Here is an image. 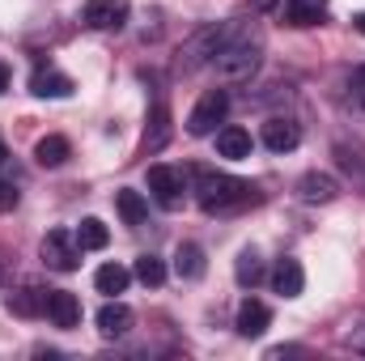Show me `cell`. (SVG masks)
<instances>
[{"label":"cell","instance_id":"6da1fadb","mask_svg":"<svg viewBox=\"0 0 365 361\" xmlns=\"http://www.w3.org/2000/svg\"><path fill=\"white\" fill-rule=\"evenodd\" d=\"M259 56H264V34H259L255 26L230 21L225 43H221L217 56H212V68H217L221 81H247V77L259 68Z\"/></svg>","mask_w":365,"mask_h":361},{"label":"cell","instance_id":"7a4b0ae2","mask_svg":"<svg viewBox=\"0 0 365 361\" xmlns=\"http://www.w3.org/2000/svg\"><path fill=\"white\" fill-rule=\"evenodd\" d=\"M251 183L234 179V175H200V187H195V200L204 213H225V208H238L251 200Z\"/></svg>","mask_w":365,"mask_h":361},{"label":"cell","instance_id":"3957f363","mask_svg":"<svg viewBox=\"0 0 365 361\" xmlns=\"http://www.w3.org/2000/svg\"><path fill=\"white\" fill-rule=\"evenodd\" d=\"M225 30H230V21H208V26H200V30L182 43V51H179V68L182 73H195V68L212 64L217 47L225 43Z\"/></svg>","mask_w":365,"mask_h":361},{"label":"cell","instance_id":"277c9868","mask_svg":"<svg viewBox=\"0 0 365 361\" xmlns=\"http://www.w3.org/2000/svg\"><path fill=\"white\" fill-rule=\"evenodd\" d=\"M225 115H230V98H225V90H208L195 106H191L187 132H191V136H212L217 123H225Z\"/></svg>","mask_w":365,"mask_h":361},{"label":"cell","instance_id":"5b68a950","mask_svg":"<svg viewBox=\"0 0 365 361\" xmlns=\"http://www.w3.org/2000/svg\"><path fill=\"white\" fill-rule=\"evenodd\" d=\"M43 264L56 268V272H77L81 268V243H77V234L51 230V234L43 238Z\"/></svg>","mask_w":365,"mask_h":361},{"label":"cell","instance_id":"8992f818","mask_svg":"<svg viewBox=\"0 0 365 361\" xmlns=\"http://www.w3.org/2000/svg\"><path fill=\"white\" fill-rule=\"evenodd\" d=\"M149 191L162 208H179L187 195V171L179 166H149Z\"/></svg>","mask_w":365,"mask_h":361},{"label":"cell","instance_id":"52a82bcc","mask_svg":"<svg viewBox=\"0 0 365 361\" xmlns=\"http://www.w3.org/2000/svg\"><path fill=\"white\" fill-rule=\"evenodd\" d=\"M81 21L93 26V30H119L128 21V4L123 0H86Z\"/></svg>","mask_w":365,"mask_h":361},{"label":"cell","instance_id":"ba28073f","mask_svg":"<svg viewBox=\"0 0 365 361\" xmlns=\"http://www.w3.org/2000/svg\"><path fill=\"white\" fill-rule=\"evenodd\" d=\"M4 306H9L17 319H38V315H47V289L21 285V289H13V293L4 298Z\"/></svg>","mask_w":365,"mask_h":361},{"label":"cell","instance_id":"9c48e42d","mask_svg":"<svg viewBox=\"0 0 365 361\" xmlns=\"http://www.w3.org/2000/svg\"><path fill=\"white\" fill-rule=\"evenodd\" d=\"M47 319L56 327H77L81 323V302L68 289H47Z\"/></svg>","mask_w":365,"mask_h":361},{"label":"cell","instance_id":"30bf717a","mask_svg":"<svg viewBox=\"0 0 365 361\" xmlns=\"http://www.w3.org/2000/svg\"><path fill=\"white\" fill-rule=\"evenodd\" d=\"M268 327H272V310H268L259 298H247V302L238 306V336H247V340H259Z\"/></svg>","mask_w":365,"mask_h":361},{"label":"cell","instance_id":"8fae6325","mask_svg":"<svg viewBox=\"0 0 365 361\" xmlns=\"http://www.w3.org/2000/svg\"><path fill=\"white\" fill-rule=\"evenodd\" d=\"M132 332V310L123 306V302H106L102 310H98V336L102 340H119V336H128Z\"/></svg>","mask_w":365,"mask_h":361},{"label":"cell","instance_id":"7c38bea8","mask_svg":"<svg viewBox=\"0 0 365 361\" xmlns=\"http://www.w3.org/2000/svg\"><path fill=\"white\" fill-rule=\"evenodd\" d=\"M264 145H268L272 153H289V149L302 145V128H297L293 119H268V123H264Z\"/></svg>","mask_w":365,"mask_h":361},{"label":"cell","instance_id":"4fadbf2b","mask_svg":"<svg viewBox=\"0 0 365 361\" xmlns=\"http://www.w3.org/2000/svg\"><path fill=\"white\" fill-rule=\"evenodd\" d=\"M297 195L306 200V204H331L336 195H340V187L331 175H319V171H310V175H302L297 179Z\"/></svg>","mask_w":365,"mask_h":361},{"label":"cell","instance_id":"5bb4252c","mask_svg":"<svg viewBox=\"0 0 365 361\" xmlns=\"http://www.w3.org/2000/svg\"><path fill=\"white\" fill-rule=\"evenodd\" d=\"M272 289L280 293V298H302V289H306V272H302V264L284 255V260L272 268Z\"/></svg>","mask_w":365,"mask_h":361},{"label":"cell","instance_id":"9a60e30c","mask_svg":"<svg viewBox=\"0 0 365 361\" xmlns=\"http://www.w3.org/2000/svg\"><path fill=\"white\" fill-rule=\"evenodd\" d=\"M251 132L247 128H238V123H230V128H221L217 132V153L221 158H230V162H242V158H251Z\"/></svg>","mask_w":365,"mask_h":361},{"label":"cell","instance_id":"2e32d148","mask_svg":"<svg viewBox=\"0 0 365 361\" xmlns=\"http://www.w3.org/2000/svg\"><path fill=\"white\" fill-rule=\"evenodd\" d=\"M30 90L38 93V98H68L73 93V77H64L60 68H34V77H30Z\"/></svg>","mask_w":365,"mask_h":361},{"label":"cell","instance_id":"e0dca14e","mask_svg":"<svg viewBox=\"0 0 365 361\" xmlns=\"http://www.w3.org/2000/svg\"><path fill=\"white\" fill-rule=\"evenodd\" d=\"M68 158H73V145H68V136H43V141L34 145V162H38V166H47V171L64 166Z\"/></svg>","mask_w":365,"mask_h":361},{"label":"cell","instance_id":"ac0fdd59","mask_svg":"<svg viewBox=\"0 0 365 361\" xmlns=\"http://www.w3.org/2000/svg\"><path fill=\"white\" fill-rule=\"evenodd\" d=\"M166 141H170V111H166V102H158V106L149 111L145 149H149V153H158V149H166Z\"/></svg>","mask_w":365,"mask_h":361},{"label":"cell","instance_id":"d6986e66","mask_svg":"<svg viewBox=\"0 0 365 361\" xmlns=\"http://www.w3.org/2000/svg\"><path fill=\"white\" fill-rule=\"evenodd\" d=\"M128 285H132V272L123 268V264H102V268L93 272V289L106 293V298H119Z\"/></svg>","mask_w":365,"mask_h":361},{"label":"cell","instance_id":"ffe728a7","mask_svg":"<svg viewBox=\"0 0 365 361\" xmlns=\"http://www.w3.org/2000/svg\"><path fill=\"white\" fill-rule=\"evenodd\" d=\"M323 9H327V0H289L284 4V21L289 26H319Z\"/></svg>","mask_w":365,"mask_h":361},{"label":"cell","instance_id":"44dd1931","mask_svg":"<svg viewBox=\"0 0 365 361\" xmlns=\"http://www.w3.org/2000/svg\"><path fill=\"white\" fill-rule=\"evenodd\" d=\"M175 272H179V280H200L204 276V251L195 243H182L175 251Z\"/></svg>","mask_w":365,"mask_h":361},{"label":"cell","instance_id":"7402d4cb","mask_svg":"<svg viewBox=\"0 0 365 361\" xmlns=\"http://www.w3.org/2000/svg\"><path fill=\"white\" fill-rule=\"evenodd\" d=\"M115 208H119V217L128 225H145V217H149V200L140 191H119L115 195Z\"/></svg>","mask_w":365,"mask_h":361},{"label":"cell","instance_id":"603a6c76","mask_svg":"<svg viewBox=\"0 0 365 361\" xmlns=\"http://www.w3.org/2000/svg\"><path fill=\"white\" fill-rule=\"evenodd\" d=\"M234 276H238V285H259L264 276H268V268H264V260H259V251H242L238 255V264H234Z\"/></svg>","mask_w":365,"mask_h":361},{"label":"cell","instance_id":"cb8c5ba5","mask_svg":"<svg viewBox=\"0 0 365 361\" xmlns=\"http://www.w3.org/2000/svg\"><path fill=\"white\" fill-rule=\"evenodd\" d=\"M106 238H110V234H106V225H102L98 217H86V221L77 225V243H81V251H102Z\"/></svg>","mask_w":365,"mask_h":361},{"label":"cell","instance_id":"d4e9b609","mask_svg":"<svg viewBox=\"0 0 365 361\" xmlns=\"http://www.w3.org/2000/svg\"><path fill=\"white\" fill-rule=\"evenodd\" d=\"M136 280L149 285V289H158V285L166 280V264H162L158 255H140V260H136Z\"/></svg>","mask_w":365,"mask_h":361},{"label":"cell","instance_id":"484cf974","mask_svg":"<svg viewBox=\"0 0 365 361\" xmlns=\"http://www.w3.org/2000/svg\"><path fill=\"white\" fill-rule=\"evenodd\" d=\"M17 200H21V191H17L13 183L0 179V213H13V208H17Z\"/></svg>","mask_w":365,"mask_h":361},{"label":"cell","instance_id":"4316f807","mask_svg":"<svg viewBox=\"0 0 365 361\" xmlns=\"http://www.w3.org/2000/svg\"><path fill=\"white\" fill-rule=\"evenodd\" d=\"M353 98H357V102L365 106V64L357 68V73H353Z\"/></svg>","mask_w":365,"mask_h":361},{"label":"cell","instance_id":"83f0119b","mask_svg":"<svg viewBox=\"0 0 365 361\" xmlns=\"http://www.w3.org/2000/svg\"><path fill=\"white\" fill-rule=\"evenodd\" d=\"M9 171H13V153H9V145L0 141V179H4Z\"/></svg>","mask_w":365,"mask_h":361},{"label":"cell","instance_id":"f1b7e54d","mask_svg":"<svg viewBox=\"0 0 365 361\" xmlns=\"http://www.w3.org/2000/svg\"><path fill=\"white\" fill-rule=\"evenodd\" d=\"M251 4H255L259 13H268V9H276V0H251Z\"/></svg>","mask_w":365,"mask_h":361},{"label":"cell","instance_id":"f546056e","mask_svg":"<svg viewBox=\"0 0 365 361\" xmlns=\"http://www.w3.org/2000/svg\"><path fill=\"white\" fill-rule=\"evenodd\" d=\"M9 90V68H4V64H0V93Z\"/></svg>","mask_w":365,"mask_h":361},{"label":"cell","instance_id":"4dcf8cb0","mask_svg":"<svg viewBox=\"0 0 365 361\" xmlns=\"http://www.w3.org/2000/svg\"><path fill=\"white\" fill-rule=\"evenodd\" d=\"M353 21H357V30H361V34H365V13H357V17H353Z\"/></svg>","mask_w":365,"mask_h":361},{"label":"cell","instance_id":"1f68e13d","mask_svg":"<svg viewBox=\"0 0 365 361\" xmlns=\"http://www.w3.org/2000/svg\"><path fill=\"white\" fill-rule=\"evenodd\" d=\"M4 280H9V268H4V264H0V289H4Z\"/></svg>","mask_w":365,"mask_h":361}]
</instances>
